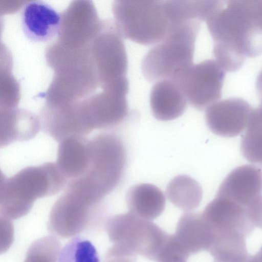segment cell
Segmentation results:
<instances>
[{"mask_svg": "<svg viewBox=\"0 0 262 262\" xmlns=\"http://www.w3.org/2000/svg\"><path fill=\"white\" fill-rule=\"evenodd\" d=\"M215 60L226 72L239 70L246 58L262 54V29L248 0L220 1L206 20Z\"/></svg>", "mask_w": 262, "mask_h": 262, "instance_id": "1", "label": "cell"}, {"mask_svg": "<svg viewBox=\"0 0 262 262\" xmlns=\"http://www.w3.org/2000/svg\"><path fill=\"white\" fill-rule=\"evenodd\" d=\"M68 182L56 163L52 162L27 167L10 178L2 174L1 217L15 220L26 215L36 200L58 193Z\"/></svg>", "mask_w": 262, "mask_h": 262, "instance_id": "2", "label": "cell"}, {"mask_svg": "<svg viewBox=\"0 0 262 262\" xmlns=\"http://www.w3.org/2000/svg\"><path fill=\"white\" fill-rule=\"evenodd\" d=\"M201 21L192 19L172 25L165 38L145 55L142 72L149 82L170 79L179 82L194 64L196 39Z\"/></svg>", "mask_w": 262, "mask_h": 262, "instance_id": "3", "label": "cell"}, {"mask_svg": "<svg viewBox=\"0 0 262 262\" xmlns=\"http://www.w3.org/2000/svg\"><path fill=\"white\" fill-rule=\"evenodd\" d=\"M113 11L123 36L139 44L160 42L172 25L166 1H117Z\"/></svg>", "mask_w": 262, "mask_h": 262, "instance_id": "4", "label": "cell"}, {"mask_svg": "<svg viewBox=\"0 0 262 262\" xmlns=\"http://www.w3.org/2000/svg\"><path fill=\"white\" fill-rule=\"evenodd\" d=\"M90 150L89 168L77 179L88 190L103 199L121 181L126 163V150L117 135L102 133L90 140Z\"/></svg>", "mask_w": 262, "mask_h": 262, "instance_id": "5", "label": "cell"}, {"mask_svg": "<svg viewBox=\"0 0 262 262\" xmlns=\"http://www.w3.org/2000/svg\"><path fill=\"white\" fill-rule=\"evenodd\" d=\"M105 228L113 243L111 250L127 255L139 254L155 262L169 235L151 221L129 211L110 217Z\"/></svg>", "mask_w": 262, "mask_h": 262, "instance_id": "6", "label": "cell"}, {"mask_svg": "<svg viewBox=\"0 0 262 262\" xmlns=\"http://www.w3.org/2000/svg\"><path fill=\"white\" fill-rule=\"evenodd\" d=\"M100 205L93 204L65 189L53 205L48 230L55 236L68 238L86 229L100 219Z\"/></svg>", "mask_w": 262, "mask_h": 262, "instance_id": "7", "label": "cell"}, {"mask_svg": "<svg viewBox=\"0 0 262 262\" xmlns=\"http://www.w3.org/2000/svg\"><path fill=\"white\" fill-rule=\"evenodd\" d=\"M226 72L215 59L193 64L178 82L188 102L202 111L222 96Z\"/></svg>", "mask_w": 262, "mask_h": 262, "instance_id": "8", "label": "cell"}, {"mask_svg": "<svg viewBox=\"0 0 262 262\" xmlns=\"http://www.w3.org/2000/svg\"><path fill=\"white\" fill-rule=\"evenodd\" d=\"M252 109L249 103L241 98L220 100L206 110V123L209 129L216 135L235 137L246 129Z\"/></svg>", "mask_w": 262, "mask_h": 262, "instance_id": "9", "label": "cell"}, {"mask_svg": "<svg viewBox=\"0 0 262 262\" xmlns=\"http://www.w3.org/2000/svg\"><path fill=\"white\" fill-rule=\"evenodd\" d=\"M20 19L24 34L31 41H47L59 33L61 14L46 2H28L21 9Z\"/></svg>", "mask_w": 262, "mask_h": 262, "instance_id": "10", "label": "cell"}, {"mask_svg": "<svg viewBox=\"0 0 262 262\" xmlns=\"http://www.w3.org/2000/svg\"><path fill=\"white\" fill-rule=\"evenodd\" d=\"M202 215L213 232L232 231L246 237L255 229L246 208L221 196L216 195Z\"/></svg>", "mask_w": 262, "mask_h": 262, "instance_id": "11", "label": "cell"}, {"mask_svg": "<svg viewBox=\"0 0 262 262\" xmlns=\"http://www.w3.org/2000/svg\"><path fill=\"white\" fill-rule=\"evenodd\" d=\"M216 195L246 208L262 196L261 170L251 164L236 167L223 180Z\"/></svg>", "mask_w": 262, "mask_h": 262, "instance_id": "12", "label": "cell"}, {"mask_svg": "<svg viewBox=\"0 0 262 262\" xmlns=\"http://www.w3.org/2000/svg\"><path fill=\"white\" fill-rule=\"evenodd\" d=\"M149 102L155 118L160 121H169L184 114L188 101L179 83L172 80L163 79L153 85Z\"/></svg>", "mask_w": 262, "mask_h": 262, "instance_id": "13", "label": "cell"}, {"mask_svg": "<svg viewBox=\"0 0 262 262\" xmlns=\"http://www.w3.org/2000/svg\"><path fill=\"white\" fill-rule=\"evenodd\" d=\"M90 162V140L85 136H71L59 142L56 164L68 181L83 176Z\"/></svg>", "mask_w": 262, "mask_h": 262, "instance_id": "14", "label": "cell"}, {"mask_svg": "<svg viewBox=\"0 0 262 262\" xmlns=\"http://www.w3.org/2000/svg\"><path fill=\"white\" fill-rule=\"evenodd\" d=\"M173 235L190 255L204 250L208 251L214 237L202 213L189 211L180 218Z\"/></svg>", "mask_w": 262, "mask_h": 262, "instance_id": "15", "label": "cell"}, {"mask_svg": "<svg viewBox=\"0 0 262 262\" xmlns=\"http://www.w3.org/2000/svg\"><path fill=\"white\" fill-rule=\"evenodd\" d=\"M129 211L143 219L152 221L163 212L166 199L157 186L148 183L132 187L126 196Z\"/></svg>", "mask_w": 262, "mask_h": 262, "instance_id": "16", "label": "cell"}, {"mask_svg": "<svg viewBox=\"0 0 262 262\" xmlns=\"http://www.w3.org/2000/svg\"><path fill=\"white\" fill-rule=\"evenodd\" d=\"M39 120L33 115L24 112L5 113L1 115V147L16 141L32 139L40 128Z\"/></svg>", "mask_w": 262, "mask_h": 262, "instance_id": "17", "label": "cell"}, {"mask_svg": "<svg viewBox=\"0 0 262 262\" xmlns=\"http://www.w3.org/2000/svg\"><path fill=\"white\" fill-rule=\"evenodd\" d=\"M201 185L186 175H179L172 179L166 188L168 200L177 207L189 212L197 208L202 200Z\"/></svg>", "mask_w": 262, "mask_h": 262, "instance_id": "18", "label": "cell"}, {"mask_svg": "<svg viewBox=\"0 0 262 262\" xmlns=\"http://www.w3.org/2000/svg\"><path fill=\"white\" fill-rule=\"evenodd\" d=\"M246 128L241 143L242 155L262 171V105L253 108Z\"/></svg>", "mask_w": 262, "mask_h": 262, "instance_id": "19", "label": "cell"}, {"mask_svg": "<svg viewBox=\"0 0 262 262\" xmlns=\"http://www.w3.org/2000/svg\"><path fill=\"white\" fill-rule=\"evenodd\" d=\"M57 262H100L91 241L79 235L69 241L59 251Z\"/></svg>", "mask_w": 262, "mask_h": 262, "instance_id": "20", "label": "cell"}, {"mask_svg": "<svg viewBox=\"0 0 262 262\" xmlns=\"http://www.w3.org/2000/svg\"><path fill=\"white\" fill-rule=\"evenodd\" d=\"M61 246L55 236L40 238L29 247L24 262H57Z\"/></svg>", "mask_w": 262, "mask_h": 262, "instance_id": "21", "label": "cell"}, {"mask_svg": "<svg viewBox=\"0 0 262 262\" xmlns=\"http://www.w3.org/2000/svg\"><path fill=\"white\" fill-rule=\"evenodd\" d=\"M189 256L173 234H169L157 262H187Z\"/></svg>", "mask_w": 262, "mask_h": 262, "instance_id": "22", "label": "cell"}, {"mask_svg": "<svg viewBox=\"0 0 262 262\" xmlns=\"http://www.w3.org/2000/svg\"><path fill=\"white\" fill-rule=\"evenodd\" d=\"M249 219L255 227L262 229V196L246 208Z\"/></svg>", "mask_w": 262, "mask_h": 262, "instance_id": "23", "label": "cell"}, {"mask_svg": "<svg viewBox=\"0 0 262 262\" xmlns=\"http://www.w3.org/2000/svg\"><path fill=\"white\" fill-rule=\"evenodd\" d=\"M250 7L254 18L262 29V0H250Z\"/></svg>", "mask_w": 262, "mask_h": 262, "instance_id": "24", "label": "cell"}, {"mask_svg": "<svg viewBox=\"0 0 262 262\" xmlns=\"http://www.w3.org/2000/svg\"><path fill=\"white\" fill-rule=\"evenodd\" d=\"M255 90L258 98L262 105V70L259 73L255 81Z\"/></svg>", "mask_w": 262, "mask_h": 262, "instance_id": "25", "label": "cell"}, {"mask_svg": "<svg viewBox=\"0 0 262 262\" xmlns=\"http://www.w3.org/2000/svg\"><path fill=\"white\" fill-rule=\"evenodd\" d=\"M250 262H262V247L258 252L254 255H250Z\"/></svg>", "mask_w": 262, "mask_h": 262, "instance_id": "26", "label": "cell"}]
</instances>
